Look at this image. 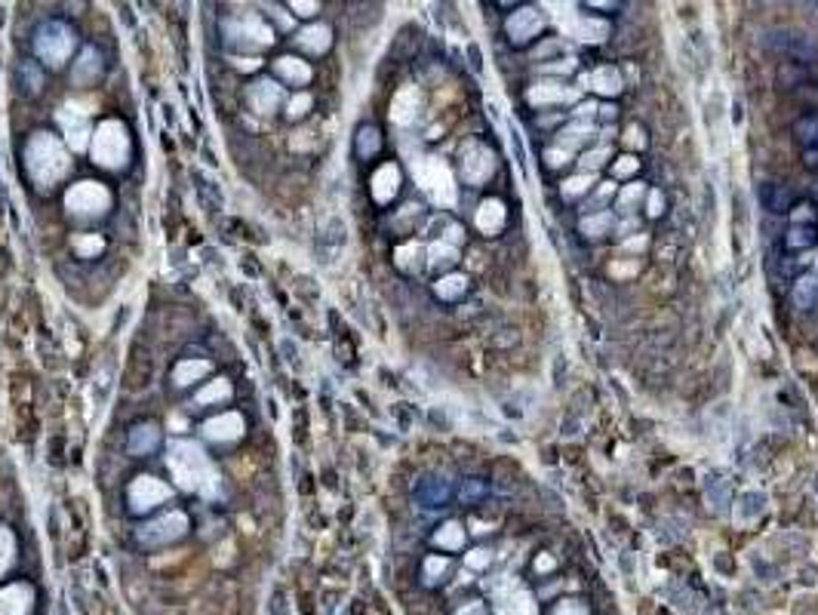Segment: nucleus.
<instances>
[{"instance_id":"obj_1","label":"nucleus","mask_w":818,"mask_h":615,"mask_svg":"<svg viewBox=\"0 0 818 615\" xmlns=\"http://www.w3.org/2000/svg\"><path fill=\"white\" fill-rule=\"evenodd\" d=\"M166 468L175 477V483L188 493H203V495H215L219 493V477H215L210 458L206 453L191 440H175L169 446L166 455Z\"/></svg>"},{"instance_id":"obj_2","label":"nucleus","mask_w":818,"mask_h":615,"mask_svg":"<svg viewBox=\"0 0 818 615\" xmlns=\"http://www.w3.org/2000/svg\"><path fill=\"white\" fill-rule=\"evenodd\" d=\"M25 167L28 176L34 178L41 188H52L56 182L68 176L71 169V157H68L65 145L50 132H34L25 145Z\"/></svg>"},{"instance_id":"obj_3","label":"nucleus","mask_w":818,"mask_h":615,"mask_svg":"<svg viewBox=\"0 0 818 615\" xmlns=\"http://www.w3.org/2000/svg\"><path fill=\"white\" fill-rule=\"evenodd\" d=\"M89 154L99 167L105 169H120L127 167L129 160V132L120 120H105L99 123L96 132H92V142H89Z\"/></svg>"},{"instance_id":"obj_4","label":"nucleus","mask_w":818,"mask_h":615,"mask_svg":"<svg viewBox=\"0 0 818 615\" xmlns=\"http://www.w3.org/2000/svg\"><path fill=\"white\" fill-rule=\"evenodd\" d=\"M74 31L65 25V22H43L41 28H37L34 34V52L37 59L46 62V65L59 68L65 65L68 56H71L74 50Z\"/></svg>"},{"instance_id":"obj_5","label":"nucleus","mask_w":818,"mask_h":615,"mask_svg":"<svg viewBox=\"0 0 818 615\" xmlns=\"http://www.w3.org/2000/svg\"><path fill=\"white\" fill-rule=\"evenodd\" d=\"M225 34H228L231 43L243 46V50H265V46L274 43V31L259 13H243V15L228 19L225 22Z\"/></svg>"},{"instance_id":"obj_6","label":"nucleus","mask_w":818,"mask_h":615,"mask_svg":"<svg viewBox=\"0 0 818 615\" xmlns=\"http://www.w3.org/2000/svg\"><path fill=\"white\" fill-rule=\"evenodd\" d=\"M65 206L71 215H102L111 206V194L99 182H77L65 194Z\"/></svg>"},{"instance_id":"obj_7","label":"nucleus","mask_w":818,"mask_h":615,"mask_svg":"<svg viewBox=\"0 0 818 615\" xmlns=\"http://www.w3.org/2000/svg\"><path fill=\"white\" fill-rule=\"evenodd\" d=\"M169 495H173V489H169L164 480L151 477V474H138L133 483H129V508L136 514H145V511L157 508L160 502H166Z\"/></svg>"},{"instance_id":"obj_8","label":"nucleus","mask_w":818,"mask_h":615,"mask_svg":"<svg viewBox=\"0 0 818 615\" xmlns=\"http://www.w3.org/2000/svg\"><path fill=\"white\" fill-rule=\"evenodd\" d=\"M185 532H188V517H185L182 511H169L164 517L151 520V523L138 532V542L142 544H169V542L182 539Z\"/></svg>"},{"instance_id":"obj_9","label":"nucleus","mask_w":818,"mask_h":615,"mask_svg":"<svg viewBox=\"0 0 818 615\" xmlns=\"http://www.w3.org/2000/svg\"><path fill=\"white\" fill-rule=\"evenodd\" d=\"M59 123H62V129H65V136H68V142H71V148L74 151H80V148H87V139L92 136V129H89V120H87V111H80V105H65L59 111Z\"/></svg>"},{"instance_id":"obj_10","label":"nucleus","mask_w":818,"mask_h":615,"mask_svg":"<svg viewBox=\"0 0 818 615\" xmlns=\"http://www.w3.org/2000/svg\"><path fill=\"white\" fill-rule=\"evenodd\" d=\"M542 25H545L542 13L532 10V6H520V10L508 19V34H511L514 43H526L542 31Z\"/></svg>"},{"instance_id":"obj_11","label":"nucleus","mask_w":818,"mask_h":615,"mask_svg":"<svg viewBox=\"0 0 818 615\" xmlns=\"http://www.w3.org/2000/svg\"><path fill=\"white\" fill-rule=\"evenodd\" d=\"M243 431H246L243 416H237V412H222V416H213L210 422L203 425L206 440H213V443H231V440L241 437Z\"/></svg>"},{"instance_id":"obj_12","label":"nucleus","mask_w":818,"mask_h":615,"mask_svg":"<svg viewBox=\"0 0 818 615\" xmlns=\"http://www.w3.org/2000/svg\"><path fill=\"white\" fill-rule=\"evenodd\" d=\"M246 102L256 114H271L277 111V105L283 102V90L274 80H256L246 92Z\"/></svg>"},{"instance_id":"obj_13","label":"nucleus","mask_w":818,"mask_h":615,"mask_svg":"<svg viewBox=\"0 0 818 615\" xmlns=\"http://www.w3.org/2000/svg\"><path fill=\"white\" fill-rule=\"evenodd\" d=\"M769 46H773V50L788 52V56L800 59V62H812V59H818V46H815V43H809V37H803V34H788V31H775L773 41H769Z\"/></svg>"},{"instance_id":"obj_14","label":"nucleus","mask_w":818,"mask_h":615,"mask_svg":"<svg viewBox=\"0 0 818 615\" xmlns=\"http://www.w3.org/2000/svg\"><path fill=\"white\" fill-rule=\"evenodd\" d=\"M419 178L437 200H452V178L437 160H424L419 167Z\"/></svg>"},{"instance_id":"obj_15","label":"nucleus","mask_w":818,"mask_h":615,"mask_svg":"<svg viewBox=\"0 0 818 615\" xmlns=\"http://www.w3.org/2000/svg\"><path fill=\"white\" fill-rule=\"evenodd\" d=\"M34 603L31 585H6L0 591V615H28Z\"/></svg>"},{"instance_id":"obj_16","label":"nucleus","mask_w":818,"mask_h":615,"mask_svg":"<svg viewBox=\"0 0 818 615\" xmlns=\"http://www.w3.org/2000/svg\"><path fill=\"white\" fill-rule=\"evenodd\" d=\"M397 185H400V169L394 163H385L379 173L373 176V197L379 200V204H388L397 194Z\"/></svg>"},{"instance_id":"obj_17","label":"nucleus","mask_w":818,"mask_h":615,"mask_svg":"<svg viewBox=\"0 0 818 615\" xmlns=\"http://www.w3.org/2000/svg\"><path fill=\"white\" fill-rule=\"evenodd\" d=\"M329 43H333V31H329V25H308V28L299 31V46L308 50V52H314V56L327 52Z\"/></svg>"},{"instance_id":"obj_18","label":"nucleus","mask_w":818,"mask_h":615,"mask_svg":"<svg viewBox=\"0 0 818 615\" xmlns=\"http://www.w3.org/2000/svg\"><path fill=\"white\" fill-rule=\"evenodd\" d=\"M277 74L283 77V80H289L292 87H302V83L311 80V68H308V62L302 59H292V56H280L274 62Z\"/></svg>"},{"instance_id":"obj_19","label":"nucleus","mask_w":818,"mask_h":615,"mask_svg":"<svg viewBox=\"0 0 818 615\" xmlns=\"http://www.w3.org/2000/svg\"><path fill=\"white\" fill-rule=\"evenodd\" d=\"M160 443V431L154 425H138L133 427V434H129V453L133 455H148L157 449Z\"/></svg>"},{"instance_id":"obj_20","label":"nucleus","mask_w":818,"mask_h":615,"mask_svg":"<svg viewBox=\"0 0 818 615\" xmlns=\"http://www.w3.org/2000/svg\"><path fill=\"white\" fill-rule=\"evenodd\" d=\"M501 222H505V206H501L498 200H486L480 206V213H477V228H480L483 234H496L501 228Z\"/></svg>"},{"instance_id":"obj_21","label":"nucleus","mask_w":818,"mask_h":615,"mask_svg":"<svg viewBox=\"0 0 818 615\" xmlns=\"http://www.w3.org/2000/svg\"><path fill=\"white\" fill-rule=\"evenodd\" d=\"M818 302V277L815 274H803L794 283V305H797L800 311H806V308H812Z\"/></svg>"},{"instance_id":"obj_22","label":"nucleus","mask_w":818,"mask_h":615,"mask_svg":"<svg viewBox=\"0 0 818 615\" xmlns=\"http://www.w3.org/2000/svg\"><path fill=\"white\" fill-rule=\"evenodd\" d=\"M99 68H102V59H99V52L96 50H83L80 59L74 62V71L71 74H74L77 83H89V80H96Z\"/></svg>"},{"instance_id":"obj_23","label":"nucleus","mask_w":818,"mask_h":615,"mask_svg":"<svg viewBox=\"0 0 818 615\" xmlns=\"http://www.w3.org/2000/svg\"><path fill=\"white\" fill-rule=\"evenodd\" d=\"M206 372H210V363L206 360H182L179 367H175V372H173V381L185 388V385H191V381L203 379Z\"/></svg>"},{"instance_id":"obj_24","label":"nucleus","mask_w":818,"mask_h":615,"mask_svg":"<svg viewBox=\"0 0 818 615\" xmlns=\"http://www.w3.org/2000/svg\"><path fill=\"white\" fill-rule=\"evenodd\" d=\"M434 542L440 544V548H446V551H455V548H461L465 544V529H461V523H443L434 532Z\"/></svg>"},{"instance_id":"obj_25","label":"nucleus","mask_w":818,"mask_h":615,"mask_svg":"<svg viewBox=\"0 0 818 615\" xmlns=\"http://www.w3.org/2000/svg\"><path fill=\"white\" fill-rule=\"evenodd\" d=\"M437 295L440 299H446V302H455L459 295H465V290H468V280L461 277V274H446V277H440L437 280Z\"/></svg>"},{"instance_id":"obj_26","label":"nucleus","mask_w":818,"mask_h":615,"mask_svg":"<svg viewBox=\"0 0 818 615\" xmlns=\"http://www.w3.org/2000/svg\"><path fill=\"white\" fill-rule=\"evenodd\" d=\"M763 204H766L773 213H784L791 206V191L784 185H766L763 188Z\"/></svg>"},{"instance_id":"obj_27","label":"nucleus","mask_w":818,"mask_h":615,"mask_svg":"<svg viewBox=\"0 0 818 615\" xmlns=\"http://www.w3.org/2000/svg\"><path fill=\"white\" fill-rule=\"evenodd\" d=\"M409 102H419V96H415V90H403L400 96L394 99V111H391V118H394L397 123H409L415 118V108H409Z\"/></svg>"},{"instance_id":"obj_28","label":"nucleus","mask_w":818,"mask_h":615,"mask_svg":"<svg viewBox=\"0 0 818 615\" xmlns=\"http://www.w3.org/2000/svg\"><path fill=\"white\" fill-rule=\"evenodd\" d=\"M794 136H797L806 148H818V114H806L803 120H797Z\"/></svg>"},{"instance_id":"obj_29","label":"nucleus","mask_w":818,"mask_h":615,"mask_svg":"<svg viewBox=\"0 0 818 615\" xmlns=\"http://www.w3.org/2000/svg\"><path fill=\"white\" fill-rule=\"evenodd\" d=\"M228 397H231V381L219 379V381L206 385L203 391L197 394V403H200V407H206V403H219V400H228Z\"/></svg>"},{"instance_id":"obj_30","label":"nucleus","mask_w":818,"mask_h":615,"mask_svg":"<svg viewBox=\"0 0 818 615\" xmlns=\"http://www.w3.org/2000/svg\"><path fill=\"white\" fill-rule=\"evenodd\" d=\"M446 495H450V486L446 483H437V480H428L422 489H419V498L428 508H437V504H443L446 502Z\"/></svg>"},{"instance_id":"obj_31","label":"nucleus","mask_w":818,"mask_h":615,"mask_svg":"<svg viewBox=\"0 0 818 615\" xmlns=\"http://www.w3.org/2000/svg\"><path fill=\"white\" fill-rule=\"evenodd\" d=\"M815 243V231L806 228V225H794V228L784 234V246L788 249H806Z\"/></svg>"},{"instance_id":"obj_32","label":"nucleus","mask_w":818,"mask_h":615,"mask_svg":"<svg viewBox=\"0 0 818 615\" xmlns=\"http://www.w3.org/2000/svg\"><path fill=\"white\" fill-rule=\"evenodd\" d=\"M594 83H597L594 90L606 92V96H615V92L622 90V74L612 71V68H600V71L594 74Z\"/></svg>"},{"instance_id":"obj_33","label":"nucleus","mask_w":818,"mask_h":615,"mask_svg":"<svg viewBox=\"0 0 818 615\" xmlns=\"http://www.w3.org/2000/svg\"><path fill=\"white\" fill-rule=\"evenodd\" d=\"M13 560H15V539H13L10 529L0 523V575L10 570Z\"/></svg>"},{"instance_id":"obj_34","label":"nucleus","mask_w":818,"mask_h":615,"mask_svg":"<svg viewBox=\"0 0 818 615\" xmlns=\"http://www.w3.org/2000/svg\"><path fill=\"white\" fill-rule=\"evenodd\" d=\"M575 34L582 37V41H591L594 43V41H603V37L609 34V25H606V22H597V19H584L582 25H578Z\"/></svg>"},{"instance_id":"obj_35","label":"nucleus","mask_w":818,"mask_h":615,"mask_svg":"<svg viewBox=\"0 0 818 615\" xmlns=\"http://www.w3.org/2000/svg\"><path fill=\"white\" fill-rule=\"evenodd\" d=\"M379 145L382 142H379V129H375V127H364V129L357 132V151L364 154V157H369V154L379 151Z\"/></svg>"},{"instance_id":"obj_36","label":"nucleus","mask_w":818,"mask_h":615,"mask_svg":"<svg viewBox=\"0 0 818 615\" xmlns=\"http://www.w3.org/2000/svg\"><path fill=\"white\" fill-rule=\"evenodd\" d=\"M609 225H612V215L609 213H600V215H588V219L582 222V231L588 237H603L609 231Z\"/></svg>"},{"instance_id":"obj_37","label":"nucleus","mask_w":818,"mask_h":615,"mask_svg":"<svg viewBox=\"0 0 818 615\" xmlns=\"http://www.w3.org/2000/svg\"><path fill=\"white\" fill-rule=\"evenodd\" d=\"M446 570H450V560L446 557H428L424 560V581H428V585H437L440 575Z\"/></svg>"},{"instance_id":"obj_38","label":"nucleus","mask_w":818,"mask_h":615,"mask_svg":"<svg viewBox=\"0 0 818 615\" xmlns=\"http://www.w3.org/2000/svg\"><path fill=\"white\" fill-rule=\"evenodd\" d=\"M102 237H96V234H89V237H77L74 240V249L80 255H96V253H102Z\"/></svg>"},{"instance_id":"obj_39","label":"nucleus","mask_w":818,"mask_h":615,"mask_svg":"<svg viewBox=\"0 0 818 615\" xmlns=\"http://www.w3.org/2000/svg\"><path fill=\"white\" fill-rule=\"evenodd\" d=\"M455 249L452 246H446V243H434L431 246V264H452L455 262Z\"/></svg>"},{"instance_id":"obj_40","label":"nucleus","mask_w":818,"mask_h":615,"mask_svg":"<svg viewBox=\"0 0 818 615\" xmlns=\"http://www.w3.org/2000/svg\"><path fill=\"white\" fill-rule=\"evenodd\" d=\"M308 108H311V96H308V92H299V96H292V99H289L287 114H289L292 120H296V118H302Z\"/></svg>"},{"instance_id":"obj_41","label":"nucleus","mask_w":818,"mask_h":615,"mask_svg":"<svg viewBox=\"0 0 818 615\" xmlns=\"http://www.w3.org/2000/svg\"><path fill=\"white\" fill-rule=\"evenodd\" d=\"M483 495H486V483H483V480H468V483L461 486V502H465V504L477 502V498H483Z\"/></svg>"},{"instance_id":"obj_42","label":"nucleus","mask_w":818,"mask_h":615,"mask_svg":"<svg viewBox=\"0 0 818 615\" xmlns=\"http://www.w3.org/2000/svg\"><path fill=\"white\" fill-rule=\"evenodd\" d=\"M588 182H591V178H588V176H578V178H566V182H563V197H566V200H569V197H578V194H584V191H588Z\"/></svg>"},{"instance_id":"obj_43","label":"nucleus","mask_w":818,"mask_h":615,"mask_svg":"<svg viewBox=\"0 0 818 615\" xmlns=\"http://www.w3.org/2000/svg\"><path fill=\"white\" fill-rule=\"evenodd\" d=\"M637 167H640V163H637L634 157H619V160L612 163V173L619 176V178H622V176H634V173H637Z\"/></svg>"},{"instance_id":"obj_44","label":"nucleus","mask_w":818,"mask_h":615,"mask_svg":"<svg viewBox=\"0 0 818 615\" xmlns=\"http://www.w3.org/2000/svg\"><path fill=\"white\" fill-rule=\"evenodd\" d=\"M640 197H643V188H640V185H631V188L619 197V204H622V206H631V204H637Z\"/></svg>"},{"instance_id":"obj_45","label":"nucleus","mask_w":818,"mask_h":615,"mask_svg":"<svg viewBox=\"0 0 818 615\" xmlns=\"http://www.w3.org/2000/svg\"><path fill=\"white\" fill-rule=\"evenodd\" d=\"M606 154H609L606 148H600V151H591V154H584V160H582V163H584V167H588V169H594V167H600V163H603V157H606Z\"/></svg>"},{"instance_id":"obj_46","label":"nucleus","mask_w":818,"mask_h":615,"mask_svg":"<svg viewBox=\"0 0 818 615\" xmlns=\"http://www.w3.org/2000/svg\"><path fill=\"white\" fill-rule=\"evenodd\" d=\"M486 563H489V554H486V551H474V554H468V566H477V570H480V566H486Z\"/></svg>"},{"instance_id":"obj_47","label":"nucleus","mask_w":818,"mask_h":615,"mask_svg":"<svg viewBox=\"0 0 818 615\" xmlns=\"http://www.w3.org/2000/svg\"><path fill=\"white\" fill-rule=\"evenodd\" d=\"M289 10H296L299 15H311V13H317V3H302V0H296V3H289Z\"/></svg>"},{"instance_id":"obj_48","label":"nucleus","mask_w":818,"mask_h":615,"mask_svg":"<svg viewBox=\"0 0 818 615\" xmlns=\"http://www.w3.org/2000/svg\"><path fill=\"white\" fill-rule=\"evenodd\" d=\"M803 160H806V167H818V148H806V154H803Z\"/></svg>"},{"instance_id":"obj_49","label":"nucleus","mask_w":818,"mask_h":615,"mask_svg":"<svg viewBox=\"0 0 818 615\" xmlns=\"http://www.w3.org/2000/svg\"><path fill=\"white\" fill-rule=\"evenodd\" d=\"M256 65H259L256 59H241V62H237V68H246V71H250V68H256Z\"/></svg>"},{"instance_id":"obj_50","label":"nucleus","mask_w":818,"mask_h":615,"mask_svg":"<svg viewBox=\"0 0 818 615\" xmlns=\"http://www.w3.org/2000/svg\"><path fill=\"white\" fill-rule=\"evenodd\" d=\"M652 215H659L661 213V200H659V194H652V209H650Z\"/></svg>"},{"instance_id":"obj_51","label":"nucleus","mask_w":818,"mask_h":615,"mask_svg":"<svg viewBox=\"0 0 818 615\" xmlns=\"http://www.w3.org/2000/svg\"><path fill=\"white\" fill-rule=\"evenodd\" d=\"M812 194H815V197H818V182H815V185H812Z\"/></svg>"},{"instance_id":"obj_52","label":"nucleus","mask_w":818,"mask_h":615,"mask_svg":"<svg viewBox=\"0 0 818 615\" xmlns=\"http://www.w3.org/2000/svg\"><path fill=\"white\" fill-rule=\"evenodd\" d=\"M815 264H818V255H815Z\"/></svg>"}]
</instances>
